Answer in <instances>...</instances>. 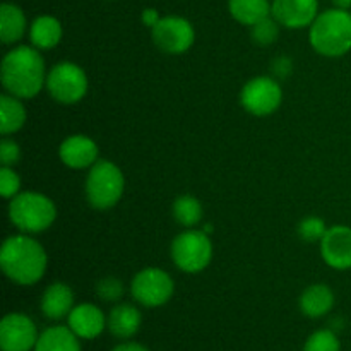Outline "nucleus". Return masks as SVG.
Here are the masks:
<instances>
[{
	"instance_id": "nucleus-1",
	"label": "nucleus",
	"mask_w": 351,
	"mask_h": 351,
	"mask_svg": "<svg viewBox=\"0 0 351 351\" xmlns=\"http://www.w3.org/2000/svg\"><path fill=\"white\" fill-rule=\"evenodd\" d=\"M0 79L9 95L21 99L34 98L47 84L45 60L40 50L21 45L7 51L0 67Z\"/></svg>"
},
{
	"instance_id": "nucleus-2",
	"label": "nucleus",
	"mask_w": 351,
	"mask_h": 351,
	"mask_svg": "<svg viewBox=\"0 0 351 351\" xmlns=\"http://www.w3.org/2000/svg\"><path fill=\"white\" fill-rule=\"evenodd\" d=\"M48 257L38 240L26 233L12 235L2 243L0 267L12 283L21 287L36 285L47 271Z\"/></svg>"
},
{
	"instance_id": "nucleus-3",
	"label": "nucleus",
	"mask_w": 351,
	"mask_h": 351,
	"mask_svg": "<svg viewBox=\"0 0 351 351\" xmlns=\"http://www.w3.org/2000/svg\"><path fill=\"white\" fill-rule=\"evenodd\" d=\"M308 40L312 48L324 57H343L351 50V12L345 9H332L319 12L308 27Z\"/></svg>"
},
{
	"instance_id": "nucleus-4",
	"label": "nucleus",
	"mask_w": 351,
	"mask_h": 351,
	"mask_svg": "<svg viewBox=\"0 0 351 351\" xmlns=\"http://www.w3.org/2000/svg\"><path fill=\"white\" fill-rule=\"evenodd\" d=\"M9 219L21 233L34 235L53 225L57 208L50 197L40 192H19L9 202Z\"/></svg>"
},
{
	"instance_id": "nucleus-5",
	"label": "nucleus",
	"mask_w": 351,
	"mask_h": 351,
	"mask_svg": "<svg viewBox=\"0 0 351 351\" xmlns=\"http://www.w3.org/2000/svg\"><path fill=\"white\" fill-rule=\"evenodd\" d=\"M125 189L122 170L108 160H98L86 178V199L95 209H110L120 201Z\"/></svg>"
},
{
	"instance_id": "nucleus-6",
	"label": "nucleus",
	"mask_w": 351,
	"mask_h": 351,
	"mask_svg": "<svg viewBox=\"0 0 351 351\" xmlns=\"http://www.w3.org/2000/svg\"><path fill=\"white\" fill-rule=\"evenodd\" d=\"M171 261L180 271L197 274L209 266L213 259V243L206 232L187 230L171 242Z\"/></svg>"
},
{
	"instance_id": "nucleus-7",
	"label": "nucleus",
	"mask_w": 351,
	"mask_h": 351,
	"mask_svg": "<svg viewBox=\"0 0 351 351\" xmlns=\"http://www.w3.org/2000/svg\"><path fill=\"white\" fill-rule=\"evenodd\" d=\"M45 86L55 101L74 105L88 93V75L74 62H60L50 69Z\"/></svg>"
},
{
	"instance_id": "nucleus-8",
	"label": "nucleus",
	"mask_w": 351,
	"mask_h": 351,
	"mask_svg": "<svg viewBox=\"0 0 351 351\" xmlns=\"http://www.w3.org/2000/svg\"><path fill=\"white\" fill-rule=\"evenodd\" d=\"M175 283L167 271L160 267H146L132 278L130 295L137 304L147 308H156L170 302Z\"/></svg>"
},
{
	"instance_id": "nucleus-9",
	"label": "nucleus",
	"mask_w": 351,
	"mask_h": 351,
	"mask_svg": "<svg viewBox=\"0 0 351 351\" xmlns=\"http://www.w3.org/2000/svg\"><path fill=\"white\" fill-rule=\"evenodd\" d=\"M283 99V91L273 75H259L247 82L240 91V103L256 117H267L276 112Z\"/></svg>"
},
{
	"instance_id": "nucleus-10",
	"label": "nucleus",
	"mask_w": 351,
	"mask_h": 351,
	"mask_svg": "<svg viewBox=\"0 0 351 351\" xmlns=\"http://www.w3.org/2000/svg\"><path fill=\"white\" fill-rule=\"evenodd\" d=\"M154 45L168 55L185 53L194 45L195 31L191 21L180 16L161 17L160 23L151 27Z\"/></svg>"
},
{
	"instance_id": "nucleus-11",
	"label": "nucleus",
	"mask_w": 351,
	"mask_h": 351,
	"mask_svg": "<svg viewBox=\"0 0 351 351\" xmlns=\"http://www.w3.org/2000/svg\"><path fill=\"white\" fill-rule=\"evenodd\" d=\"M40 332L31 317L21 312L7 314L0 322V350L34 351Z\"/></svg>"
},
{
	"instance_id": "nucleus-12",
	"label": "nucleus",
	"mask_w": 351,
	"mask_h": 351,
	"mask_svg": "<svg viewBox=\"0 0 351 351\" xmlns=\"http://www.w3.org/2000/svg\"><path fill=\"white\" fill-rule=\"evenodd\" d=\"M271 16L288 29L311 27L319 16V0H273Z\"/></svg>"
},
{
	"instance_id": "nucleus-13",
	"label": "nucleus",
	"mask_w": 351,
	"mask_h": 351,
	"mask_svg": "<svg viewBox=\"0 0 351 351\" xmlns=\"http://www.w3.org/2000/svg\"><path fill=\"white\" fill-rule=\"evenodd\" d=\"M321 256L329 267L346 271L351 267V228L335 225L321 240Z\"/></svg>"
},
{
	"instance_id": "nucleus-14",
	"label": "nucleus",
	"mask_w": 351,
	"mask_h": 351,
	"mask_svg": "<svg viewBox=\"0 0 351 351\" xmlns=\"http://www.w3.org/2000/svg\"><path fill=\"white\" fill-rule=\"evenodd\" d=\"M98 144L88 136L75 134L67 137L58 147V156L65 167L72 170L91 168L98 161Z\"/></svg>"
},
{
	"instance_id": "nucleus-15",
	"label": "nucleus",
	"mask_w": 351,
	"mask_h": 351,
	"mask_svg": "<svg viewBox=\"0 0 351 351\" xmlns=\"http://www.w3.org/2000/svg\"><path fill=\"white\" fill-rule=\"evenodd\" d=\"M108 317L93 304L75 305L67 317V326L79 339H96L108 326Z\"/></svg>"
},
{
	"instance_id": "nucleus-16",
	"label": "nucleus",
	"mask_w": 351,
	"mask_h": 351,
	"mask_svg": "<svg viewBox=\"0 0 351 351\" xmlns=\"http://www.w3.org/2000/svg\"><path fill=\"white\" fill-rule=\"evenodd\" d=\"M40 308L45 317L50 321H60V319L69 317L74 308V291L69 285L55 281V283L48 285L47 290L41 295Z\"/></svg>"
},
{
	"instance_id": "nucleus-17",
	"label": "nucleus",
	"mask_w": 351,
	"mask_h": 351,
	"mask_svg": "<svg viewBox=\"0 0 351 351\" xmlns=\"http://www.w3.org/2000/svg\"><path fill=\"white\" fill-rule=\"evenodd\" d=\"M300 305L302 314L307 315L311 319H319L328 315L335 307V293L331 288L324 283H315L305 288L304 293L300 295Z\"/></svg>"
},
{
	"instance_id": "nucleus-18",
	"label": "nucleus",
	"mask_w": 351,
	"mask_h": 351,
	"mask_svg": "<svg viewBox=\"0 0 351 351\" xmlns=\"http://www.w3.org/2000/svg\"><path fill=\"white\" fill-rule=\"evenodd\" d=\"M143 315L139 308L130 304H119L108 314V331L119 339H130L141 329Z\"/></svg>"
},
{
	"instance_id": "nucleus-19",
	"label": "nucleus",
	"mask_w": 351,
	"mask_h": 351,
	"mask_svg": "<svg viewBox=\"0 0 351 351\" xmlns=\"http://www.w3.org/2000/svg\"><path fill=\"white\" fill-rule=\"evenodd\" d=\"M29 40L38 50L55 48L62 40V24L53 16H38L29 26Z\"/></svg>"
},
{
	"instance_id": "nucleus-20",
	"label": "nucleus",
	"mask_w": 351,
	"mask_h": 351,
	"mask_svg": "<svg viewBox=\"0 0 351 351\" xmlns=\"http://www.w3.org/2000/svg\"><path fill=\"white\" fill-rule=\"evenodd\" d=\"M34 351H82V348L69 326H51L40 332Z\"/></svg>"
},
{
	"instance_id": "nucleus-21",
	"label": "nucleus",
	"mask_w": 351,
	"mask_h": 351,
	"mask_svg": "<svg viewBox=\"0 0 351 351\" xmlns=\"http://www.w3.org/2000/svg\"><path fill=\"white\" fill-rule=\"evenodd\" d=\"M27 27L26 16L16 3L5 2L0 5V38L5 45L17 43Z\"/></svg>"
},
{
	"instance_id": "nucleus-22",
	"label": "nucleus",
	"mask_w": 351,
	"mask_h": 351,
	"mask_svg": "<svg viewBox=\"0 0 351 351\" xmlns=\"http://www.w3.org/2000/svg\"><path fill=\"white\" fill-rule=\"evenodd\" d=\"M228 10L235 21L243 26H254L271 16L269 0H228Z\"/></svg>"
},
{
	"instance_id": "nucleus-23",
	"label": "nucleus",
	"mask_w": 351,
	"mask_h": 351,
	"mask_svg": "<svg viewBox=\"0 0 351 351\" xmlns=\"http://www.w3.org/2000/svg\"><path fill=\"white\" fill-rule=\"evenodd\" d=\"M0 115H2L0 132H2V136H10V134L23 129L27 113L21 103V98L12 95H2L0 96Z\"/></svg>"
},
{
	"instance_id": "nucleus-24",
	"label": "nucleus",
	"mask_w": 351,
	"mask_h": 351,
	"mask_svg": "<svg viewBox=\"0 0 351 351\" xmlns=\"http://www.w3.org/2000/svg\"><path fill=\"white\" fill-rule=\"evenodd\" d=\"M171 213L178 225L192 228L202 219V204L194 195H180L175 199Z\"/></svg>"
},
{
	"instance_id": "nucleus-25",
	"label": "nucleus",
	"mask_w": 351,
	"mask_h": 351,
	"mask_svg": "<svg viewBox=\"0 0 351 351\" xmlns=\"http://www.w3.org/2000/svg\"><path fill=\"white\" fill-rule=\"evenodd\" d=\"M250 36H252L254 43L261 45V47L273 45L280 36V23L273 16L264 17L263 21L250 26Z\"/></svg>"
},
{
	"instance_id": "nucleus-26",
	"label": "nucleus",
	"mask_w": 351,
	"mask_h": 351,
	"mask_svg": "<svg viewBox=\"0 0 351 351\" xmlns=\"http://www.w3.org/2000/svg\"><path fill=\"white\" fill-rule=\"evenodd\" d=\"M304 351H341V341L332 329H319L308 336Z\"/></svg>"
},
{
	"instance_id": "nucleus-27",
	"label": "nucleus",
	"mask_w": 351,
	"mask_h": 351,
	"mask_svg": "<svg viewBox=\"0 0 351 351\" xmlns=\"http://www.w3.org/2000/svg\"><path fill=\"white\" fill-rule=\"evenodd\" d=\"M297 232H298V237H300L304 242L321 243V240L324 239L326 232H328V226H326L324 219H321L319 216H307V218L302 219V221L298 223Z\"/></svg>"
},
{
	"instance_id": "nucleus-28",
	"label": "nucleus",
	"mask_w": 351,
	"mask_h": 351,
	"mask_svg": "<svg viewBox=\"0 0 351 351\" xmlns=\"http://www.w3.org/2000/svg\"><path fill=\"white\" fill-rule=\"evenodd\" d=\"M95 290L96 295L103 302H119L123 297V293H125V288H123L122 281L113 276H106L103 280H99L96 283Z\"/></svg>"
},
{
	"instance_id": "nucleus-29",
	"label": "nucleus",
	"mask_w": 351,
	"mask_h": 351,
	"mask_svg": "<svg viewBox=\"0 0 351 351\" xmlns=\"http://www.w3.org/2000/svg\"><path fill=\"white\" fill-rule=\"evenodd\" d=\"M21 178L12 167H2L0 170V194L5 199H12L19 194Z\"/></svg>"
},
{
	"instance_id": "nucleus-30",
	"label": "nucleus",
	"mask_w": 351,
	"mask_h": 351,
	"mask_svg": "<svg viewBox=\"0 0 351 351\" xmlns=\"http://www.w3.org/2000/svg\"><path fill=\"white\" fill-rule=\"evenodd\" d=\"M21 158V147L16 141L3 137L0 141V161L2 167H14Z\"/></svg>"
},
{
	"instance_id": "nucleus-31",
	"label": "nucleus",
	"mask_w": 351,
	"mask_h": 351,
	"mask_svg": "<svg viewBox=\"0 0 351 351\" xmlns=\"http://www.w3.org/2000/svg\"><path fill=\"white\" fill-rule=\"evenodd\" d=\"M271 75L274 79H288L293 72V60L290 57H276L273 62H271Z\"/></svg>"
},
{
	"instance_id": "nucleus-32",
	"label": "nucleus",
	"mask_w": 351,
	"mask_h": 351,
	"mask_svg": "<svg viewBox=\"0 0 351 351\" xmlns=\"http://www.w3.org/2000/svg\"><path fill=\"white\" fill-rule=\"evenodd\" d=\"M161 16L158 14L156 9H144L143 10V23L146 24L147 27H154L158 23H160Z\"/></svg>"
},
{
	"instance_id": "nucleus-33",
	"label": "nucleus",
	"mask_w": 351,
	"mask_h": 351,
	"mask_svg": "<svg viewBox=\"0 0 351 351\" xmlns=\"http://www.w3.org/2000/svg\"><path fill=\"white\" fill-rule=\"evenodd\" d=\"M112 351H149L144 345L136 341H123L120 345H117Z\"/></svg>"
},
{
	"instance_id": "nucleus-34",
	"label": "nucleus",
	"mask_w": 351,
	"mask_h": 351,
	"mask_svg": "<svg viewBox=\"0 0 351 351\" xmlns=\"http://www.w3.org/2000/svg\"><path fill=\"white\" fill-rule=\"evenodd\" d=\"M331 2L335 3V7H338V9H345V10L351 9V0H331Z\"/></svg>"
}]
</instances>
